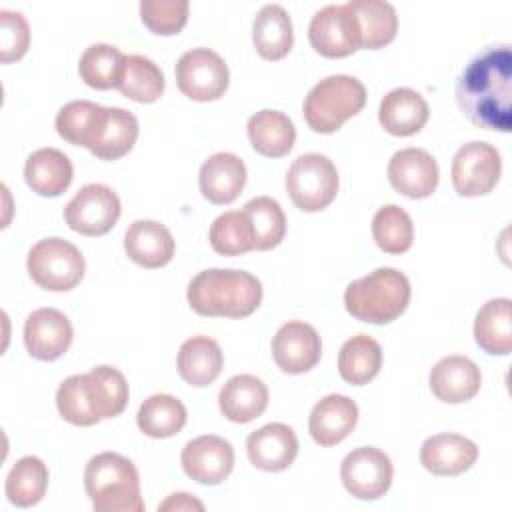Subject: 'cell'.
Masks as SVG:
<instances>
[{"mask_svg": "<svg viewBox=\"0 0 512 512\" xmlns=\"http://www.w3.org/2000/svg\"><path fill=\"white\" fill-rule=\"evenodd\" d=\"M312 48L326 58H344L360 48V26L350 4H328L308 24Z\"/></svg>", "mask_w": 512, "mask_h": 512, "instance_id": "cell-10", "label": "cell"}, {"mask_svg": "<svg viewBox=\"0 0 512 512\" xmlns=\"http://www.w3.org/2000/svg\"><path fill=\"white\" fill-rule=\"evenodd\" d=\"M174 248L170 230L156 220H136L124 234L128 258L142 268L166 266L174 256Z\"/></svg>", "mask_w": 512, "mask_h": 512, "instance_id": "cell-24", "label": "cell"}, {"mask_svg": "<svg viewBox=\"0 0 512 512\" xmlns=\"http://www.w3.org/2000/svg\"><path fill=\"white\" fill-rule=\"evenodd\" d=\"M174 72L180 92L196 102L218 100L230 82L224 58L210 48L186 50L178 58Z\"/></svg>", "mask_w": 512, "mask_h": 512, "instance_id": "cell-9", "label": "cell"}, {"mask_svg": "<svg viewBox=\"0 0 512 512\" xmlns=\"http://www.w3.org/2000/svg\"><path fill=\"white\" fill-rule=\"evenodd\" d=\"M380 366L382 348L368 334L348 338L338 352V372L352 386L368 384L380 372Z\"/></svg>", "mask_w": 512, "mask_h": 512, "instance_id": "cell-33", "label": "cell"}, {"mask_svg": "<svg viewBox=\"0 0 512 512\" xmlns=\"http://www.w3.org/2000/svg\"><path fill=\"white\" fill-rule=\"evenodd\" d=\"M118 90L122 96L134 102H156L164 92V74L150 58L130 54L126 56Z\"/></svg>", "mask_w": 512, "mask_h": 512, "instance_id": "cell-38", "label": "cell"}, {"mask_svg": "<svg viewBox=\"0 0 512 512\" xmlns=\"http://www.w3.org/2000/svg\"><path fill=\"white\" fill-rule=\"evenodd\" d=\"M478 458V446L460 434H434L422 442L420 462L436 476H458L472 468Z\"/></svg>", "mask_w": 512, "mask_h": 512, "instance_id": "cell-22", "label": "cell"}, {"mask_svg": "<svg viewBox=\"0 0 512 512\" xmlns=\"http://www.w3.org/2000/svg\"><path fill=\"white\" fill-rule=\"evenodd\" d=\"M158 510H204V504L186 492H178L168 496V500H164Z\"/></svg>", "mask_w": 512, "mask_h": 512, "instance_id": "cell-44", "label": "cell"}, {"mask_svg": "<svg viewBox=\"0 0 512 512\" xmlns=\"http://www.w3.org/2000/svg\"><path fill=\"white\" fill-rule=\"evenodd\" d=\"M186 300L200 316L246 318L262 302V284L246 270L210 268L190 280Z\"/></svg>", "mask_w": 512, "mask_h": 512, "instance_id": "cell-3", "label": "cell"}, {"mask_svg": "<svg viewBox=\"0 0 512 512\" xmlns=\"http://www.w3.org/2000/svg\"><path fill=\"white\" fill-rule=\"evenodd\" d=\"M252 40L256 52L264 60L284 58L294 44L292 20L280 4H264L252 24Z\"/></svg>", "mask_w": 512, "mask_h": 512, "instance_id": "cell-30", "label": "cell"}, {"mask_svg": "<svg viewBox=\"0 0 512 512\" xmlns=\"http://www.w3.org/2000/svg\"><path fill=\"white\" fill-rule=\"evenodd\" d=\"M252 148L266 158L286 156L296 140L292 120L278 110H260L248 118L246 124Z\"/></svg>", "mask_w": 512, "mask_h": 512, "instance_id": "cell-31", "label": "cell"}, {"mask_svg": "<svg viewBox=\"0 0 512 512\" xmlns=\"http://www.w3.org/2000/svg\"><path fill=\"white\" fill-rule=\"evenodd\" d=\"M30 278L44 290L66 292L72 290L84 276L82 252L64 238L38 240L26 258Z\"/></svg>", "mask_w": 512, "mask_h": 512, "instance_id": "cell-7", "label": "cell"}, {"mask_svg": "<svg viewBox=\"0 0 512 512\" xmlns=\"http://www.w3.org/2000/svg\"><path fill=\"white\" fill-rule=\"evenodd\" d=\"M242 212L246 214L252 230V242L256 250L276 248L286 234V216L280 204L270 196H258L244 204Z\"/></svg>", "mask_w": 512, "mask_h": 512, "instance_id": "cell-37", "label": "cell"}, {"mask_svg": "<svg viewBox=\"0 0 512 512\" xmlns=\"http://www.w3.org/2000/svg\"><path fill=\"white\" fill-rule=\"evenodd\" d=\"M136 424L150 438H170L184 428L186 408L176 396L152 394L140 404Z\"/></svg>", "mask_w": 512, "mask_h": 512, "instance_id": "cell-34", "label": "cell"}, {"mask_svg": "<svg viewBox=\"0 0 512 512\" xmlns=\"http://www.w3.org/2000/svg\"><path fill=\"white\" fill-rule=\"evenodd\" d=\"M128 404V382L112 366H96L86 374L68 376L56 392L60 416L74 426H94L114 418Z\"/></svg>", "mask_w": 512, "mask_h": 512, "instance_id": "cell-2", "label": "cell"}, {"mask_svg": "<svg viewBox=\"0 0 512 512\" xmlns=\"http://www.w3.org/2000/svg\"><path fill=\"white\" fill-rule=\"evenodd\" d=\"M180 462L188 478L198 484L216 486L226 480L234 468V448L220 436L204 434L186 442Z\"/></svg>", "mask_w": 512, "mask_h": 512, "instance_id": "cell-15", "label": "cell"}, {"mask_svg": "<svg viewBox=\"0 0 512 512\" xmlns=\"http://www.w3.org/2000/svg\"><path fill=\"white\" fill-rule=\"evenodd\" d=\"M456 102L478 128L512 130V50L494 44L476 54L456 82Z\"/></svg>", "mask_w": 512, "mask_h": 512, "instance_id": "cell-1", "label": "cell"}, {"mask_svg": "<svg viewBox=\"0 0 512 512\" xmlns=\"http://www.w3.org/2000/svg\"><path fill=\"white\" fill-rule=\"evenodd\" d=\"M366 104L364 84L348 74H332L316 82L304 98V120L318 134L336 132Z\"/></svg>", "mask_w": 512, "mask_h": 512, "instance_id": "cell-6", "label": "cell"}, {"mask_svg": "<svg viewBox=\"0 0 512 512\" xmlns=\"http://www.w3.org/2000/svg\"><path fill=\"white\" fill-rule=\"evenodd\" d=\"M84 488L96 512L144 510L138 470L128 458L116 452H100L88 460Z\"/></svg>", "mask_w": 512, "mask_h": 512, "instance_id": "cell-4", "label": "cell"}, {"mask_svg": "<svg viewBox=\"0 0 512 512\" xmlns=\"http://www.w3.org/2000/svg\"><path fill=\"white\" fill-rule=\"evenodd\" d=\"M48 488V468L38 456H24L16 460L6 476V496L18 508L38 504Z\"/></svg>", "mask_w": 512, "mask_h": 512, "instance_id": "cell-35", "label": "cell"}, {"mask_svg": "<svg viewBox=\"0 0 512 512\" xmlns=\"http://www.w3.org/2000/svg\"><path fill=\"white\" fill-rule=\"evenodd\" d=\"M372 236L380 250L386 254H402L412 246L414 224L408 212L396 204L378 208L372 218Z\"/></svg>", "mask_w": 512, "mask_h": 512, "instance_id": "cell-39", "label": "cell"}, {"mask_svg": "<svg viewBox=\"0 0 512 512\" xmlns=\"http://www.w3.org/2000/svg\"><path fill=\"white\" fill-rule=\"evenodd\" d=\"M358 422V406L344 394H328L318 400L308 418L312 440L324 448L342 442Z\"/></svg>", "mask_w": 512, "mask_h": 512, "instance_id": "cell-21", "label": "cell"}, {"mask_svg": "<svg viewBox=\"0 0 512 512\" xmlns=\"http://www.w3.org/2000/svg\"><path fill=\"white\" fill-rule=\"evenodd\" d=\"M178 374L196 388L212 384L224 366V354L220 344L208 336H192L178 350Z\"/></svg>", "mask_w": 512, "mask_h": 512, "instance_id": "cell-28", "label": "cell"}, {"mask_svg": "<svg viewBox=\"0 0 512 512\" xmlns=\"http://www.w3.org/2000/svg\"><path fill=\"white\" fill-rule=\"evenodd\" d=\"M392 462L388 454L374 446H362L346 454L340 466L344 488L360 500H376L384 496L392 484Z\"/></svg>", "mask_w": 512, "mask_h": 512, "instance_id": "cell-13", "label": "cell"}, {"mask_svg": "<svg viewBox=\"0 0 512 512\" xmlns=\"http://www.w3.org/2000/svg\"><path fill=\"white\" fill-rule=\"evenodd\" d=\"M392 188L408 198H428L440 180L434 156L422 148H402L388 162Z\"/></svg>", "mask_w": 512, "mask_h": 512, "instance_id": "cell-17", "label": "cell"}, {"mask_svg": "<svg viewBox=\"0 0 512 512\" xmlns=\"http://www.w3.org/2000/svg\"><path fill=\"white\" fill-rule=\"evenodd\" d=\"M120 198L106 184H86L64 208V220L70 230L84 236H102L114 228L120 218Z\"/></svg>", "mask_w": 512, "mask_h": 512, "instance_id": "cell-12", "label": "cell"}, {"mask_svg": "<svg viewBox=\"0 0 512 512\" xmlns=\"http://www.w3.org/2000/svg\"><path fill=\"white\" fill-rule=\"evenodd\" d=\"M360 26V48L376 50L390 44L398 32V14L382 0H350Z\"/></svg>", "mask_w": 512, "mask_h": 512, "instance_id": "cell-32", "label": "cell"}, {"mask_svg": "<svg viewBox=\"0 0 512 512\" xmlns=\"http://www.w3.org/2000/svg\"><path fill=\"white\" fill-rule=\"evenodd\" d=\"M208 240L222 256H240L254 250L250 222L242 210H228L220 214L210 226Z\"/></svg>", "mask_w": 512, "mask_h": 512, "instance_id": "cell-40", "label": "cell"}, {"mask_svg": "<svg viewBox=\"0 0 512 512\" xmlns=\"http://www.w3.org/2000/svg\"><path fill=\"white\" fill-rule=\"evenodd\" d=\"M320 356L322 340L316 328L306 322H286L272 338V358L282 372L304 374L320 362Z\"/></svg>", "mask_w": 512, "mask_h": 512, "instance_id": "cell-16", "label": "cell"}, {"mask_svg": "<svg viewBox=\"0 0 512 512\" xmlns=\"http://www.w3.org/2000/svg\"><path fill=\"white\" fill-rule=\"evenodd\" d=\"M98 108L96 102L90 100H72L64 104L56 116V132L72 146H82L90 118Z\"/></svg>", "mask_w": 512, "mask_h": 512, "instance_id": "cell-43", "label": "cell"}, {"mask_svg": "<svg viewBox=\"0 0 512 512\" xmlns=\"http://www.w3.org/2000/svg\"><path fill=\"white\" fill-rule=\"evenodd\" d=\"M430 108L424 96L412 88L390 90L378 110L380 126L392 136H412L428 122Z\"/></svg>", "mask_w": 512, "mask_h": 512, "instance_id": "cell-25", "label": "cell"}, {"mask_svg": "<svg viewBox=\"0 0 512 512\" xmlns=\"http://www.w3.org/2000/svg\"><path fill=\"white\" fill-rule=\"evenodd\" d=\"M138 138V120L118 106H100L84 148L100 160H118L132 150Z\"/></svg>", "mask_w": 512, "mask_h": 512, "instance_id": "cell-14", "label": "cell"}, {"mask_svg": "<svg viewBox=\"0 0 512 512\" xmlns=\"http://www.w3.org/2000/svg\"><path fill=\"white\" fill-rule=\"evenodd\" d=\"M502 172L500 152L488 142L462 144L452 158V186L460 196H484L498 184Z\"/></svg>", "mask_w": 512, "mask_h": 512, "instance_id": "cell-11", "label": "cell"}, {"mask_svg": "<svg viewBox=\"0 0 512 512\" xmlns=\"http://www.w3.org/2000/svg\"><path fill=\"white\" fill-rule=\"evenodd\" d=\"M72 324L56 308H38L24 322V344L32 358L52 362L72 344Z\"/></svg>", "mask_w": 512, "mask_h": 512, "instance_id": "cell-18", "label": "cell"}, {"mask_svg": "<svg viewBox=\"0 0 512 512\" xmlns=\"http://www.w3.org/2000/svg\"><path fill=\"white\" fill-rule=\"evenodd\" d=\"M474 340L492 356H506L512 350V302L508 298L488 300L474 318Z\"/></svg>", "mask_w": 512, "mask_h": 512, "instance_id": "cell-29", "label": "cell"}, {"mask_svg": "<svg viewBox=\"0 0 512 512\" xmlns=\"http://www.w3.org/2000/svg\"><path fill=\"white\" fill-rule=\"evenodd\" d=\"M198 184L208 202L230 204L240 196L246 184V166L236 154L216 152L200 166Z\"/></svg>", "mask_w": 512, "mask_h": 512, "instance_id": "cell-23", "label": "cell"}, {"mask_svg": "<svg viewBox=\"0 0 512 512\" xmlns=\"http://www.w3.org/2000/svg\"><path fill=\"white\" fill-rule=\"evenodd\" d=\"M410 302V282L396 268H376L374 272L346 286L344 306L360 322L388 324L396 320Z\"/></svg>", "mask_w": 512, "mask_h": 512, "instance_id": "cell-5", "label": "cell"}, {"mask_svg": "<svg viewBox=\"0 0 512 512\" xmlns=\"http://www.w3.org/2000/svg\"><path fill=\"white\" fill-rule=\"evenodd\" d=\"M188 0H142L140 18L144 26L160 36L178 34L188 20Z\"/></svg>", "mask_w": 512, "mask_h": 512, "instance_id": "cell-41", "label": "cell"}, {"mask_svg": "<svg viewBox=\"0 0 512 512\" xmlns=\"http://www.w3.org/2000/svg\"><path fill=\"white\" fill-rule=\"evenodd\" d=\"M218 406L230 422H252L268 406V388L260 378L252 374L232 376L220 388Z\"/></svg>", "mask_w": 512, "mask_h": 512, "instance_id": "cell-26", "label": "cell"}, {"mask_svg": "<svg viewBox=\"0 0 512 512\" xmlns=\"http://www.w3.org/2000/svg\"><path fill=\"white\" fill-rule=\"evenodd\" d=\"M430 390L432 394L446 404H460L472 400L482 384L480 368L460 354L444 356L430 370Z\"/></svg>", "mask_w": 512, "mask_h": 512, "instance_id": "cell-19", "label": "cell"}, {"mask_svg": "<svg viewBox=\"0 0 512 512\" xmlns=\"http://www.w3.org/2000/svg\"><path fill=\"white\" fill-rule=\"evenodd\" d=\"M30 44V28L20 12L0 10V60H20Z\"/></svg>", "mask_w": 512, "mask_h": 512, "instance_id": "cell-42", "label": "cell"}, {"mask_svg": "<svg viewBox=\"0 0 512 512\" xmlns=\"http://www.w3.org/2000/svg\"><path fill=\"white\" fill-rule=\"evenodd\" d=\"M74 168L70 158L56 148H40L32 152L24 164V180L32 192L54 198L72 182Z\"/></svg>", "mask_w": 512, "mask_h": 512, "instance_id": "cell-27", "label": "cell"}, {"mask_svg": "<svg viewBox=\"0 0 512 512\" xmlns=\"http://www.w3.org/2000/svg\"><path fill=\"white\" fill-rule=\"evenodd\" d=\"M284 184L296 208L304 212H318L336 198L338 170L328 156L308 152L290 164Z\"/></svg>", "mask_w": 512, "mask_h": 512, "instance_id": "cell-8", "label": "cell"}, {"mask_svg": "<svg viewBox=\"0 0 512 512\" xmlns=\"http://www.w3.org/2000/svg\"><path fill=\"white\" fill-rule=\"evenodd\" d=\"M126 64V54L110 44H92L80 56V78L96 90L118 88Z\"/></svg>", "mask_w": 512, "mask_h": 512, "instance_id": "cell-36", "label": "cell"}, {"mask_svg": "<svg viewBox=\"0 0 512 512\" xmlns=\"http://www.w3.org/2000/svg\"><path fill=\"white\" fill-rule=\"evenodd\" d=\"M246 452L258 470L280 472L294 462L298 454V438L290 426L272 422L248 436Z\"/></svg>", "mask_w": 512, "mask_h": 512, "instance_id": "cell-20", "label": "cell"}]
</instances>
